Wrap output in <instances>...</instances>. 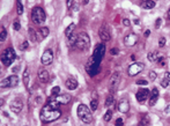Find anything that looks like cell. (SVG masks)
<instances>
[{"instance_id":"6da1fadb","label":"cell","mask_w":170,"mask_h":126,"mask_svg":"<svg viewBox=\"0 0 170 126\" xmlns=\"http://www.w3.org/2000/svg\"><path fill=\"white\" fill-rule=\"evenodd\" d=\"M60 116H62V112L59 111V109H56V108L51 106L50 104H46L45 106H43V109L41 111V120L44 123H50V122L57 120Z\"/></svg>"},{"instance_id":"7a4b0ae2","label":"cell","mask_w":170,"mask_h":126,"mask_svg":"<svg viewBox=\"0 0 170 126\" xmlns=\"http://www.w3.org/2000/svg\"><path fill=\"white\" fill-rule=\"evenodd\" d=\"M89 44H90V39H89V36L86 34V32H80L78 35V38H76V42L74 44V48L79 51H86L88 48H89Z\"/></svg>"},{"instance_id":"3957f363","label":"cell","mask_w":170,"mask_h":126,"mask_svg":"<svg viewBox=\"0 0 170 126\" xmlns=\"http://www.w3.org/2000/svg\"><path fill=\"white\" fill-rule=\"evenodd\" d=\"M78 116L85 124H89L93 122V115L88 109V106L85 104H80L78 106Z\"/></svg>"},{"instance_id":"277c9868","label":"cell","mask_w":170,"mask_h":126,"mask_svg":"<svg viewBox=\"0 0 170 126\" xmlns=\"http://www.w3.org/2000/svg\"><path fill=\"white\" fill-rule=\"evenodd\" d=\"M15 58H16V56H15L14 49L8 48L1 55V63L3 64L6 67H8V66H10V64H13V62L15 60Z\"/></svg>"},{"instance_id":"5b68a950","label":"cell","mask_w":170,"mask_h":126,"mask_svg":"<svg viewBox=\"0 0 170 126\" xmlns=\"http://www.w3.org/2000/svg\"><path fill=\"white\" fill-rule=\"evenodd\" d=\"M45 12L41 7H35L31 10V20L35 24H41L45 21Z\"/></svg>"},{"instance_id":"8992f818","label":"cell","mask_w":170,"mask_h":126,"mask_svg":"<svg viewBox=\"0 0 170 126\" xmlns=\"http://www.w3.org/2000/svg\"><path fill=\"white\" fill-rule=\"evenodd\" d=\"M104 53H105V45L101 43V44H97V46L95 48V50H94V53H93V56H92V59L95 62L96 64H101L102 62L103 57H104Z\"/></svg>"},{"instance_id":"52a82bcc","label":"cell","mask_w":170,"mask_h":126,"mask_svg":"<svg viewBox=\"0 0 170 126\" xmlns=\"http://www.w3.org/2000/svg\"><path fill=\"white\" fill-rule=\"evenodd\" d=\"M17 83H19V76L15 74V75H10L6 79H2L0 86H1V88H12V87H15Z\"/></svg>"},{"instance_id":"ba28073f","label":"cell","mask_w":170,"mask_h":126,"mask_svg":"<svg viewBox=\"0 0 170 126\" xmlns=\"http://www.w3.org/2000/svg\"><path fill=\"white\" fill-rule=\"evenodd\" d=\"M119 81H120V73L119 72H115L111 78H110V81H109V89H110V93H115V90L118 88V85H119Z\"/></svg>"},{"instance_id":"9c48e42d","label":"cell","mask_w":170,"mask_h":126,"mask_svg":"<svg viewBox=\"0 0 170 126\" xmlns=\"http://www.w3.org/2000/svg\"><path fill=\"white\" fill-rule=\"evenodd\" d=\"M143 64L142 63H133L130 65L129 69H127V74L130 76H136V74H139L142 69H143Z\"/></svg>"},{"instance_id":"30bf717a","label":"cell","mask_w":170,"mask_h":126,"mask_svg":"<svg viewBox=\"0 0 170 126\" xmlns=\"http://www.w3.org/2000/svg\"><path fill=\"white\" fill-rule=\"evenodd\" d=\"M52 60H53V52H52V50H50V49L45 50L44 53L41 57V64L44 65V66H48V65H50V64L52 63Z\"/></svg>"},{"instance_id":"8fae6325","label":"cell","mask_w":170,"mask_h":126,"mask_svg":"<svg viewBox=\"0 0 170 126\" xmlns=\"http://www.w3.org/2000/svg\"><path fill=\"white\" fill-rule=\"evenodd\" d=\"M100 38H101V41L102 42H108V41H110V38H111V34H110V28H109V26L108 24H105V23H103L102 27L100 28Z\"/></svg>"},{"instance_id":"7c38bea8","label":"cell","mask_w":170,"mask_h":126,"mask_svg":"<svg viewBox=\"0 0 170 126\" xmlns=\"http://www.w3.org/2000/svg\"><path fill=\"white\" fill-rule=\"evenodd\" d=\"M23 109V102L19 98L14 99L12 103H10V110L14 112V113H20L21 110Z\"/></svg>"},{"instance_id":"4fadbf2b","label":"cell","mask_w":170,"mask_h":126,"mask_svg":"<svg viewBox=\"0 0 170 126\" xmlns=\"http://www.w3.org/2000/svg\"><path fill=\"white\" fill-rule=\"evenodd\" d=\"M149 94H150V92H149L148 89H146V88H145V89H139L138 93L136 94V97L139 103H143V102L148 98Z\"/></svg>"},{"instance_id":"5bb4252c","label":"cell","mask_w":170,"mask_h":126,"mask_svg":"<svg viewBox=\"0 0 170 126\" xmlns=\"http://www.w3.org/2000/svg\"><path fill=\"white\" fill-rule=\"evenodd\" d=\"M136 41H138V37H136V34H130V35H127L125 38H124V43H125V45L126 46H133V45H136Z\"/></svg>"},{"instance_id":"9a60e30c","label":"cell","mask_w":170,"mask_h":126,"mask_svg":"<svg viewBox=\"0 0 170 126\" xmlns=\"http://www.w3.org/2000/svg\"><path fill=\"white\" fill-rule=\"evenodd\" d=\"M38 79H39V81H41L42 83H48V82H49V80H50L49 72H48L46 69L41 68V69L38 71Z\"/></svg>"},{"instance_id":"2e32d148","label":"cell","mask_w":170,"mask_h":126,"mask_svg":"<svg viewBox=\"0 0 170 126\" xmlns=\"http://www.w3.org/2000/svg\"><path fill=\"white\" fill-rule=\"evenodd\" d=\"M117 108H118V110H119L120 112L126 113V112L130 110V104H129V102H127L126 99H120L119 103L117 104Z\"/></svg>"},{"instance_id":"e0dca14e","label":"cell","mask_w":170,"mask_h":126,"mask_svg":"<svg viewBox=\"0 0 170 126\" xmlns=\"http://www.w3.org/2000/svg\"><path fill=\"white\" fill-rule=\"evenodd\" d=\"M162 56H163V55H162V53H160L159 51H152V52H149V53H148L147 58H148V60H149V62H152V63H154V62H156V63H157V60H159Z\"/></svg>"},{"instance_id":"ac0fdd59","label":"cell","mask_w":170,"mask_h":126,"mask_svg":"<svg viewBox=\"0 0 170 126\" xmlns=\"http://www.w3.org/2000/svg\"><path fill=\"white\" fill-rule=\"evenodd\" d=\"M65 86H66V88L68 90H74V89L78 88V81L75 79H73V78H68L66 80V82H65Z\"/></svg>"},{"instance_id":"d6986e66","label":"cell","mask_w":170,"mask_h":126,"mask_svg":"<svg viewBox=\"0 0 170 126\" xmlns=\"http://www.w3.org/2000/svg\"><path fill=\"white\" fill-rule=\"evenodd\" d=\"M59 104H67L68 102L71 101V96L68 94H62V95H58L57 97H53Z\"/></svg>"},{"instance_id":"ffe728a7","label":"cell","mask_w":170,"mask_h":126,"mask_svg":"<svg viewBox=\"0 0 170 126\" xmlns=\"http://www.w3.org/2000/svg\"><path fill=\"white\" fill-rule=\"evenodd\" d=\"M159 99V90L157 88H154L152 92H150V98H149V105L153 106Z\"/></svg>"},{"instance_id":"44dd1931","label":"cell","mask_w":170,"mask_h":126,"mask_svg":"<svg viewBox=\"0 0 170 126\" xmlns=\"http://www.w3.org/2000/svg\"><path fill=\"white\" fill-rule=\"evenodd\" d=\"M154 7H155V0H147L142 5V8H145V9H152Z\"/></svg>"},{"instance_id":"7402d4cb","label":"cell","mask_w":170,"mask_h":126,"mask_svg":"<svg viewBox=\"0 0 170 126\" xmlns=\"http://www.w3.org/2000/svg\"><path fill=\"white\" fill-rule=\"evenodd\" d=\"M113 101H115L113 94H112V93H110V94L106 96V98H105V104H104V105H105L106 108H109V106H110V105L113 103Z\"/></svg>"},{"instance_id":"603a6c76","label":"cell","mask_w":170,"mask_h":126,"mask_svg":"<svg viewBox=\"0 0 170 126\" xmlns=\"http://www.w3.org/2000/svg\"><path fill=\"white\" fill-rule=\"evenodd\" d=\"M6 37H7V32H6L5 27L1 26V27H0V41H1V42H5Z\"/></svg>"},{"instance_id":"cb8c5ba5","label":"cell","mask_w":170,"mask_h":126,"mask_svg":"<svg viewBox=\"0 0 170 126\" xmlns=\"http://www.w3.org/2000/svg\"><path fill=\"white\" fill-rule=\"evenodd\" d=\"M23 82H24V86L28 87V83H29V69L26 68L24 73H23Z\"/></svg>"},{"instance_id":"d4e9b609","label":"cell","mask_w":170,"mask_h":126,"mask_svg":"<svg viewBox=\"0 0 170 126\" xmlns=\"http://www.w3.org/2000/svg\"><path fill=\"white\" fill-rule=\"evenodd\" d=\"M74 28H75V24H74V23H71L67 28H66V30H65V35H66L67 37H69V36L72 35L73 30H74Z\"/></svg>"},{"instance_id":"484cf974","label":"cell","mask_w":170,"mask_h":126,"mask_svg":"<svg viewBox=\"0 0 170 126\" xmlns=\"http://www.w3.org/2000/svg\"><path fill=\"white\" fill-rule=\"evenodd\" d=\"M16 10H17L19 15H21L23 13V5L21 4V0H16Z\"/></svg>"},{"instance_id":"4316f807","label":"cell","mask_w":170,"mask_h":126,"mask_svg":"<svg viewBox=\"0 0 170 126\" xmlns=\"http://www.w3.org/2000/svg\"><path fill=\"white\" fill-rule=\"evenodd\" d=\"M29 37L31 42H37V34L34 29H29Z\"/></svg>"},{"instance_id":"83f0119b","label":"cell","mask_w":170,"mask_h":126,"mask_svg":"<svg viewBox=\"0 0 170 126\" xmlns=\"http://www.w3.org/2000/svg\"><path fill=\"white\" fill-rule=\"evenodd\" d=\"M49 28H46V27H42L41 28V35H42V37L43 38H46L48 36H49Z\"/></svg>"},{"instance_id":"f1b7e54d","label":"cell","mask_w":170,"mask_h":126,"mask_svg":"<svg viewBox=\"0 0 170 126\" xmlns=\"http://www.w3.org/2000/svg\"><path fill=\"white\" fill-rule=\"evenodd\" d=\"M97 105H99V101L97 99H92V102H90V110L95 111L97 109Z\"/></svg>"},{"instance_id":"f546056e","label":"cell","mask_w":170,"mask_h":126,"mask_svg":"<svg viewBox=\"0 0 170 126\" xmlns=\"http://www.w3.org/2000/svg\"><path fill=\"white\" fill-rule=\"evenodd\" d=\"M111 117H112V111H111V110H108V111L105 112V115H104V117H103V119H104L105 122H110V119H111Z\"/></svg>"},{"instance_id":"4dcf8cb0","label":"cell","mask_w":170,"mask_h":126,"mask_svg":"<svg viewBox=\"0 0 170 126\" xmlns=\"http://www.w3.org/2000/svg\"><path fill=\"white\" fill-rule=\"evenodd\" d=\"M139 126H149V119H148V117L142 118V120L140 122Z\"/></svg>"},{"instance_id":"1f68e13d","label":"cell","mask_w":170,"mask_h":126,"mask_svg":"<svg viewBox=\"0 0 170 126\" xmlns=\"http://www.w3.org/2000/svg\"><path fill=\"white\" fill-rule=\"evenodd\" d=\"M59 92H60V88L57 86L55 88H52V97H57L59 95Z\"/></svg>"},{"instance_id":"d6a6232c","label":"cell","mask_w":170,"mask_h":126,"mask_svg":"<svg viewBox=\"0 0 170 126\" xmlns=\"http://www.w3.org/2000/svg\"><path fill=\"white\" fill-rule=\"evenodd\" d=\"M161 86H162L163 88H168V87L170 86V82L166 79V78H164V79L161 81Z\"/></svg>"},{"instance_id":"836d02e7","label":"cell","mask_w":170,"mask_h":126,"mask_svg":"<svg viewBox=\"0 0 170 126\" xmlns=\"http://www.w3.org/2000/svg\"><path fill=\"white\" fill-rule=\"evenodd\" d=\"M166 42H167V39H166L164 37H161V38L159 39V46H160V48H163V46L166 45Z\"/></svg>"},{"instance_id":"e575fe53","label":"cell","mask_w":170,"mask_h":126,"mask_svg":"<svg viewBox=\"0 0 170 126\" xmlns=\"http://www.w3.org/2000/svg\"><path fill=\"white\" fill-rule=\"evenodd\" d=\"M156 78H157V74H156L154 71H150V72H149V79H150L152 81H154Z\"/></svg>"},{"instance_id":"d590c367","label":"cell","mask_w":170,"mask_h":126,"mask_svg":"<svg viewBox=\"0 0 170 126\" xmlns=\"http://www.w3.org/2000/svg\"><path fill=\"white\" fill-rule=\"evenodd\" d=\"M20 28H21V26H20V23H19V21H15L14 23H13V29L14 30H20Z\"/></svg>"},{"instance_id":"8d00e7d4","label":"cell","mask_w":170,"mask_h":126,"mask_svg":"<svg viewBox=\"0 0 170 126\" xmlns=\"http://www.w3.org/2000/svg\"><path fill=\"white\" fill-rule=\"evenodd\" d=\"M118 53H119V50L117 48H113V49L110 50V55H112V56H117Z\"/></svg>"},{"instance_id":"74e56055","label":"cell","mask_w":170,"mask_h":126,"mask_svg":"<svg viewBox=\"0 0 170 126\" xmlns=\"http://www.w3.org/2000/svg\"><path fill=\"white\" fill-rule=\"evenodd\" d=\"M27 48H28V42H27V41H24V42L21 44V46H20V50H22V51H23V50H26Z\"/></svg>"},{"instance_id":"f35d334b","label":"cell","mask_w":170,"mask_h":126,"mask_svg":"<svg viewBox=\"0 0 170 126\" xmlns=\"http://www.w3.org/2000/svg\"><path fill=\"white\" fill-rule=\"evenodd\" d=\"M136 85H139V86H146V85H148V82L146 80H138L136 81Z\"/></svg>"},{"instance_id":"ab89813d","label":"cell","mask_w":170,"mask_h":126,"mask_svg":"<svg viewBox=\"0 0 170 126\" xmlns=\"http://www.w3.org/2000/svg\"><path fill=\"white\" fill-rule=\"evenodd\" d=\"M123 125H124L123 119H122V118H117V120H116V126H123Z\"/></svg>"},{"instance_id":"60d3db41","label":"cell","mask_w":170,"mask_h":126,"mask_svg":"<svg viewBox=\"0 0 170 126\" xmlns=\"http://www.w3.org/2000/svg\"><path fill=\"white\" fill-rule=\"evenodd\" d=\"M123 24H124L125 27H129V26H130V20H129V19H123Z\"/></svg>"},{"instance_id":"b9f144b4","label":"cell","mask_w":170,"mask_h":126,"mask_svg":"<svg viewBox=\"0 0 170 126\" xmlns=\"http://www.w3.org/2000/svg\"><path fill=\"white\" fill-rule=\"evenodd\" d=\"M160 24H161V19H157L156 22H155V28L159 29V28H160Z\"/></svg>"},{"instance_id":"7bdbcfd3","label":"cell","mask_w":170,"mask_h":126,"mask_svg":"<svg viewBox=\"0 0 170 126\" xmlns=\"http://www.w3.org/2000/svg\"><path fill=\"white\" fill-rule=\"evenodd\" d=\"M164 78H166V79H167V80H168V81L170 82V73H169V72H167V73L164 74Z\"/></svg>"},{"instance_id":"ee69618b","label":"cell","mask_w":170,"mask_h":126,"mask_svg":"<svg viewBox=\"0 0 170 126\" xmlns=\"http://www.w3.org/2000/svg\"><path fill=\"white\" fill-rule=\"evenodd\" d=\"M73 1H74V0H67V7H71V6L73 5Z\"/></svg>"},{"instance_id":"f6af8a7d","label":"cell","mask_w":170,"mask_h":126,"mask_svg":"<svg viewBox=\"0 0 170 126\" xmlns=\"http://www.w3.org/2000/svg\"><path fill=\"white\" fill-rule=\"evenodd\" d=\"M149 34H150L149 30H146V32H145V36H146V37H148V36H149Z\"/></svg>"},{"instance_id":"bcb514c9","label":"cell","mask_w":170,"mask_h":126,"mask_svg":"<svg viewBox=\"0 0 170 126\" xmlns=\"http://www.w3.org/2000/svg\"><path fill=\"white\" fill-rule=\"evenodd\" d=\"M167 15H168V19L170 20V8L168 9V13H167Z\"/></svg>"},{"instance_id":"7dc6e473","label":"cell","mask_w":170,"mask_h":126,"mask_svg":"<svg viewBox=\"0 0 170 126\" xmlns=\"http://www.w3.org/2000/svg\"><path fill=\"white\" fill-rule=\"evenodd\" d=\"M87 2H88V0H83V4H85V5H86Z\"/></svg>"},{"instance_id":"c3c4849f","label":"cell","mask_w":170,"mask_h":126,"mask_svg":"<svg viewBox=\"0 0 170 126\" xmlns=\"http://www.w3.org/2000/svg\"><path fill=\"white\" fill-rule=\"evenodd\" d=\"M145 1H147V0H145Z\"/></svg>"}]
</instances>
